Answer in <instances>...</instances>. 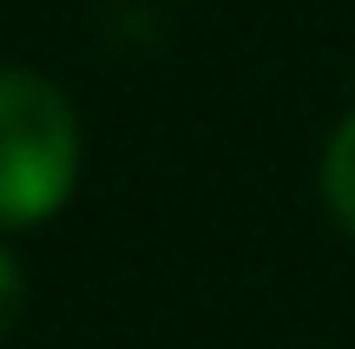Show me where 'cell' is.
I'll use <instances>...</instances> for the list:
<instances>
[{"mask_svg":"<svg viewBox=\"0 0 355 349\" xmlns=\"http://www.w3.org/2000/svg\"><path fill=\"white\" fill-rule=\"evenodd\" d=\"M20 303H26V271H20V257L0 244V337L20 323Z\"/></svg>","mask_w":355,"mask_h":349,"instance_id":"cell-3","label":"cell"},{"mask_svg":"<svg viewBox=\"0 0 355 349\" xmlns=\"http://www.w3.org/2000/svg\"><path fill=\"white\" fill-rule=\"evenodd\" d=\"M86 132L60 79L0 66V231H33L73 198Z\"/></svg>","mask_w":355,"mask_h":349,"instance_id":"cell-1","label":"cell"},{"mask_svg":"<svg viewBox=\"0 0 355 349\" xmlns=\"http://www.w3.org/2000/svg\"><path fill=\"white\" fill-rule=\"evenodd\" d=\"M316 191H322V211L343 237H355V105L336 119L329 145H322V171H316Z\"/></svg>","mask_w":355,"mask_h":349,"instance_id":"cell-2","label":"cell"}]
</instances>
